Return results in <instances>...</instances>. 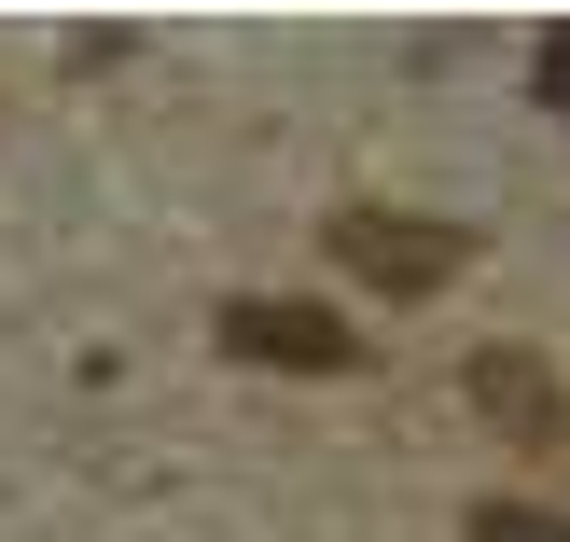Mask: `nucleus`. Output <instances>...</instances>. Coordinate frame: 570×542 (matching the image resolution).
<instances>
[{
    "label": "nucleus",
    "mask_w": 570,
    "mask_h": 542,
    "mask_svg": "<svg viewBox=\"0 0 570 542\" xmlns=\"http://www.w3.org/2000/svg\"><path fill=\"white\" fill-rule=\"evenodd\" d=\"M223 348H237V362H293V376H348V362H362V334L334 321V306L237 293V306H223Z\"/></svg>",
    "instance_id": "f257e3e1"
},
{
    "label": "nucleus",
    "mask_w": 570,
    "mask_h": 542,
    "mask_svg": "<svg viewBox=\"0 0 570 542\" xmlns=\"http://www.w3.org/2000/svg\"><path fill=\"white\" fill-rule=\"evenodd\" d=\"M334 250H348V278H376V293H445V278H460V237L417 223V209H348Z\"/></svg>",
    "instance_id": "f03ea898"
},
{
    "label": "nucleus",
    "mask_w": 570,
    "mask_h": 542,
    "mask_svg": "<svg viewBox=\"0 0 570 542\" xmlns=\"http://www.w3.org/2000/svg\"><path fill=\"white\" fill-rule=\"evenodd\" d=\"M473 404H488V417H515V432H570V404L529 376V362H473Z\"/></svg>",
    "instance_id": "7ed1b4c3"
},
{
    "label": "nucleus",
    "mask_w": 570,
    "mask_h": 542,
    "mask_svg": "<svg viewBox=\"0 0 570 542\" xmlns=\"http://www.w3.org/2000/svg\"><path fill=\"white\" fill-rule=\"evenodd\" d=\"M473 542H570L557 515H515V501H488V515H473Z\"/></svg>",
    "instance_id": "20e7f679"
},
{
    "label": "nucleus",
    "mask_w": 570,
    "mask_h": 542,
    "mask_svg": "<svg viewBox=\"0 0 570 542\" xmlns=\"http://www.w3.org/2000/svg\"><path fill=\"white\" fill-rule=\"evenodd\" d=\"M543 98L570 111V28H557V42H543Z\"/></svg>",
    "instance_id": "39448f33"
}]
</instances>
